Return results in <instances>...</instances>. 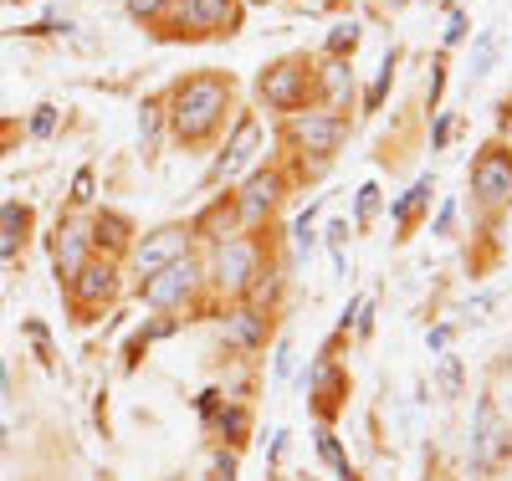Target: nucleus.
<instances>
[{
	"instance_id": "9b49d317",
	"label": "nucleus",
	"mask_w": 512,
	"mask_h": 481,
	"mask_svg": "<svg viewBox=\"0 0 512 481\" xmlns=\"http://www.w3.org/2000/svg\"><path fill=\"white\" fill-rule=\"evenodd\" d=\"M88 261V231L82 226H62L57 231V277H77V267Z\"/></svg>"
},
{
	"instance_id": "2eb2a0df",
	"label": "nucleus",
	"mask_w": 512,
	"mask_h": 481,
	"mask_svg": "<svg viewBox=\"0 0 512 481\" xmlns=\"http://www.w3.org/2000/svg\"><path fill=\"white\" fill-rule=\"evenodd\" d=\"M16 231H26V210L21 205H6V210H0V256L16 251Z\"/></svg>"
},
{
	"instance_id": "7ed1b4c3",
	"label": "nucleus",
	"mask_w": 512,
	"mask_h": 481,
	"mask_svg": "<svg viewBox=\"0 0 512 481\" xmlns=\"http://www.w3.org/2000/svg\"><path fill=\"white\" fill-rule=\"evenodd\" d=\"M190 236H195V231H185V226H159V231L139 246V272H144V277H154V272H164V267H169V261H185Z\"/></svg>"
},
{
	"instance_id": "ddd939ff",
	"label": "nucleus",
	"mask_w": 512,
	"mask_h": 481,
	"mask_svg": "<svg viewBox=\"0 0 512 481\" xmlns=\"http://www.w3.org/2000/svg\"><path fill=\"white\" fill-rule=\"evenodd\" d=\"M256 139H262V128H256V118H241V123H236V139H231V149H226V159H221V169L246 164V159H251V149H256Z\"/></svg>"
},
{
	"instance_id": "1a4fd4ad",
	"label": "nucleus",
	"mask_w": 512,
	"mask_h": 481,
	"mask_svg": "<svg viewBox=\"0 0 512 481\" xmlns=\"http://www.w3.org/2000/svg\"><path fill=\"white\" fill-rule=\"evenodd\" d=\"M502 441H507V430L497 425V405L482 400V405H477V435H472V456H477V466H492V461L502 456Z\"/></svg>"
},
{
	"instance_id": "39448f33",
	"label": "nucleus",
	"mask_w": 512,
	"mask_h": 481,
	"mask_svg": "<svg viewBox=\"0 0 512 481\" xmlns=\"http://www.w3.org/2000/svg\"><path fill=\"white\" fill-rule=\"evenodd\" d=\"M292 139L303 144L308 154H333L338 139H344V123H338L333 113H297L292 118Z\"/></svg>"
},
{
	"instance_id": "423d86ee",
	"label": "nucleus",
	"mask_w": 512,
	"mask_h": 481,
	"mask_svg": "<svg viewBox=\"0 0 512 481\" xmlns=\"http://www.w3.org/2000/svg\"><path fill=\"white\" fill-rule=\"evenodd\" d=\"M303 87H308L303 62H277V67L262 77V98H267L272 108H297V103H303Z\"/></svg>"
},
{
	"instance_id": "4468645a",
	"label": "nucleus",
	"mask_w": 512,
	"mask_h": 481,
	"mask_svg": "<svg viewBox=\"0 0 512 481\" xmlns=\"http://www.w3.org/2000/svg\"><path fill=\"white\" fill-rule=\"evenodd\" d=\"M226 338L251 348V343H262V323H256V313H231L226 318Z\"/></svg>"
},
{
	"instance_id": "a878e982",
	"label": "nucleus",
	"mask_w": 512,
	"mask_h": 481,
	"mask_svg": "<svg viewBox=\"0 0 512 481\" xmlns=\"http://www.w3.org/2000/svg\"><path fill=\"white\" fill-rule=\"evenodd\" d=\"M216 481H236V461H231V456L216 461Z\"/></svg>"
},
{
	"instance_id": "f257e3e1",
	"label": "nucleus",
	"mask_w": 512,
	"mask_h": 481,
	"mask_svg": "<svg viewBox=\"0 0 512 481\" xmlns=\"http://www.w3.org/2000/svg\"><path fill=\"white\" fill-rule=\"evenodd\" d=\"M226 103H231V82H221V77H190L175 93V128H180V139H205L210 128L221 123Z\"/></svg>"
},
{
	"instance_id": "f8f14e48",
	"label": "nucleus",
	"mask_w": 512,
	"mask_h": 481,
	"mask_svg": "<svg viewBox=\"0 0 512 481\" xmlns=\"http://www.w3.org/2000/svg\"><path fill=\"white\" fill-rule=\"evenodd\" d=\"M180 16L190 26H226L231 21V0H180Z\"/></svg>"
},
{
	"instance_id": "bb28decb",
	"label": "nucleus",
	"mask_w": 512,
	"mask_h": 481,
	"mask_svg": "<svg viewBox=\"0 0 512 481\" xmlns=\"http://www.w3.org/2000/svg\"><path fill=\"white\" fill-rule=\"evenodd\" d=\"M374 195H379L374 185H364V190H359V215H369V210H374Z\"/></svg>"
},
{
	"instance_id": "0eeeda50",
	"label": "nucleus",
	"mask_w": 512,
	"mask_h": 481,
	"mask_svg": "<svg viewBox=\"0 0 512 481\" xmlns=\"http://www.w3.org/2000/svg\"><path fill=\"white\" fill-rule=\"evenodd\" d=\"M118 287V272H113V261H82L77 277H72V292L82 308H98V302H108Z\"/></svg>"
},
{
	"instance_id": "f3484780",
	"label": "nucleus",
	"mask_w": 512,
	"mask_h": 481,
	"mask_svg": "<svg viewBox=\"0 0 512 481\" xmlns=\"http://www.w3.org/2000/svg\"><path fill=\"white\" fill-rule=\"evenodd\" d=\"M425 195H431V180H420V185H415L410 195H400V200L390 205V215H395V221H410V210H415V205H420Z\"/></svg>"
},
{
	"instance_id": "f03ea898",
	"label": "nucleus",
	"mask_w": 512,
	"mask_h": 481,
	"mask_svg": "<svg viewBox=\"0 0 512 481\" xmlns=\"http://www.w3.org/2000/svg\"><path fill=\"white\" fill-rule=\"evenodd\" d=\"M190 292H195V267L190 261H169L164 272L144 277V302L149 308H180Z\"/></svg>"
},
{
	"instance_id": "412c9836",
	"label": "nucleus",
	"mask_w": 512,
	"mask_h": 481,
	"mask_svg": "<svg viewBox=\"0 0 512 481\" xmlns=\"http://www.w3.org/2000/svg\"><path fill=\"white\" fill-rule=\"evenodd\" d=\"M164 11V0H128V16L144 21V16H159Z\"/></svg>"
},
{
	"instance_id": "9d476101",
	"label": "nucleus",
	"mask_w": 512,
	"mask_h": 481,
	"mask_svg": "<svg viewBox=\"0 0 512 481\" xmlns=\"http://www.w3.org/2000/svg\"><path fill=\"white\" fill-rule=\"evenodd\" d=\"M272 205H277V174H251L236 210L246 215V221H262V215H267Z\"/></svg>"
},
{
	"instance_id": "20e7f679",
	"label": "nucleus",
	"mask_w": 512,
	"mask_h": 481,
	"mask_svg": "<svg viewBox=\"0 0 512 481\" xmlns=\"http://www.w3.org/2000/svg\"><path fill=\"white\" fill-rule=\"evenodd\" d=\"M472 190H477L487 205L512 200V159H507L502 149H487V154L477 159V169H472Z\"/></svg>"
},
{
	"instance_id": "393cba45",
	"label": "nucleus",
	"mask_w": 512,
	"mask_h": 481,
	"mask_svg": "<svg viewBox=\"0 0 512 481\" xmlns=\"http://www.w3.org/2000/svg\"><path fill=\"white\" fill-rule=\"evenodd\" d=\"M287 369H292V343L277 348V379H287Z\"/></svg>"
},
{
	"instance_id": "4be33fe9",
	"label": "nucleus",
	"mask_w": 512,
	"mask_h": 481,
	"mask_svg": "<svg viewBox=\"0 0 512 481\" xmlns=\"http://www.w3.org/2000/svg\"><path fill=\"white\" fill-rule=\"evenodd\" d=\"M354 41H359V36H354V26H338V31L328 36V47H333V52H344V47L354 52Z\"/></svg>"
},
{
	"instance_id": "a211bd4d",
	"label": "nucleus",
	"mask_w": 512,
	"mask_h": 481,
	"mask_svg": "<svg viewBox=\"0 0 512 481\" xmlns=\"http://www.w3.org/2000/svg\"><path fill=\"white\" fill-rule=\"evenodd\" d=\"M318 451H323V461H328L338 476L349 481V461H344V451H338V441H333V435H318Z\"/></svg>"
},
{
	"instance_id": "cd10ccee",
	"label": "nucleus",
	"mask_w": 512,
	"mask_h": 481,
	"mask_svg": "<svg viewBox=\"0 0 512 481\" xmlns=\"http://www.w3.org/2000/svg\"><path fill=\"white\" fill-rule=\"evenodd\" d=\"M466 36V21L461 16H451V31H446V47H451V41H461Z\"/></svg>"
},
{
	"instance_id": "5701e85b",
	"label": "nucleus",
	"mask_w": 512,
	"mask_h": 481,
	"mask_svg": "<svg viewBox=\"0 0 512 481\" xmlns=\"http://www.w3.org/2000/svg\"><path fill=\"white\" fill-rule=\"evenodd\" d=\"M492 47H497V36H492V31H482V41H477V72H487V62H492Z\"/></svg>"
},
{
	"instance_id": "b1692460",
	"label": "nucleus",
	"mask_w": 512,
	"mask_h": 481,
	"mask_svg": "<svg viewBox=\"0 0 512 481\" xmlns=\"http://www.w3.org/2000/svg\"><path fill=\"white\" fill-rule=\"evenodd\" d=\"M52 118H57V108H36L31 128H36V134H52Z\"/></svg>"
},
{
	"instance_id": "aec40b11",
	"label": "nucleus",
	"mask_w": 512,
	"mask_h": 481,
	"mask_svg": "<svg viewBox=\"0 0 512 481\" xmlns=\"http://www.w3.org/2000/svg\"><path fill=\"white\" fill-rule=\"evenodd\" d=\"M123 236H128V221H123V215H103V221H98V241L118 246Z\"/></svg>"
},
{
	"instance_id": "dca6fc26",
	"label": "nucleus",
	"mask_w": 512,
	"mask_h": 481,
	"mask_svg": "<svg viewBox=\"0 0 512 481\" xmlns=\"http://www.w3.org/2000/svg\"><path fill=\"white\" fill-rule=\"evenodd\" d=\"M323 87H328V98H333V103H344V98H349V87H354L349 67H344V62H333V67L323 72Z\"/></svg>"
},
{
	"instance_id": "6e6552de",
	"label": "nucleus",
	"mask_w": 512,
	"mask_h": 481,
	"mask_svg": "<svg viewBox=\"0 0 512 481\" xmlns=\"http://www.w3.org/2000/svg\"><path fill=\"white\" fill-rule=\"evenodd\" d=\"M251 277H256L251 246H246V241H221V246H216V282L231 287V292H241Z\"/></svg>"
},
{
	"instance_id": "6ab92c4d",
	"label": "nucleus",
	"mask_w": 512,
	"mask_h": 481,
	"mask_svg": "<svg viewBox=\"0 0 512 481\" xmlns=\"http://www.w3.org/2000/svg\"><path fill=\"white\" fill-rule=\"evenodd\" d=\"M231 215H236V210L221 200V205H210V210L200 215V226H195V231H221V226H231Z\"/></svg>"
}]
</instances>
